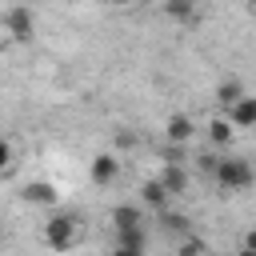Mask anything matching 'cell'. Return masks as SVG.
I'll return each instance as SVG.
<instances>
[{
  "label": "cell",
  "instance_id": "7c38bea8",
  "mask_svg": "<svg viewBox=\"0 0 256 256\" xmlns=\"http://www.w3.org/2000/svg\"><path fill=\"white\" fill-rule=\"evenodd\" d=\"M112 224L116 228H136V224H144V216H140L136 204H116L112 208Z\"/></svg>",
  "mask_w": 256,
  "mask_h": 256
},
{
  "label": "cell",
  "instance_id": "e0dca14e",
  "mask_svg": "<svg viewBox=\"0 0 256 256\" xmlns=\"http://www.w3.org/2000/svg\"><path fill=\"white\" fill-rule=\"evenodd\" d=\"M216 164H220V156H212V152L200 156V168H204V172H216Z\"/></svg>",
  "mask_w": 256,
  "mask_h": 256
},
{
  "label": "cell",
  "instance_id": "8992f818",
  "mask_svg": "<svg viewBox=\"0 0 256 256\" xmlns=\"http://www.w3.org/2000/svg\"><path fill=\"white\" fill-rule=\"evenodd\" d=\"M224 116H228L236 128H252V124H256V96H248V92H244V96H240Z\"/></svg>",
  "mask_w": 256,
  "mask_h": 256
},
{
  "label": "cell",
  "instance_id": "6da1fadb",
  "mask_svg": "<svg viewBox=\"0 0 256 256\" xmlns=\"http://www.w3.org/2000/svg\"><path fill=\"white\" fill-rule=\"evenodd\" d=\"M212 176H216L220 192H240V188H252L256 184V172H252V164L244 156H224Z\"/></svg>",
  "mask_w": 256,
  "mask_h": 256
},
{
  "label": "cell",
  "instance_id": "ba28073f",
  "mask_svg": "<svg viewBox=\"0 0 256 256\" xmlns=\"http://www.w3.org/2000/svg\"><path fill=\"white\" fill-rule=\"evenodd\" d=\"M168 196H172V192L164 188V180H160V176H152V180H144V184H140V200H144L148 208H156V212H164Z\"/></svg>",
  "mask_w": 256,
  "mask_h": 256
},
{
  "label": "cell",
  "instance_id": "3957f363",
  "mask_svg": "<svg viewBox=\"0 0 256 256\" xmlns=\"http://www.w3.org/2000/svg\"><path fill=\"white\" fill-rule=\"evenodd\" d=\"M144 248H148L144 224H136V228H116V252H120V256H140Z\"/></svg>",
  "mask_w": 256,
  "mask_h": 256
},
{
  "label": "cell",
  "instance_id": "277c9868",
  "mask_svg": "<svg viewBox=\"0 0 256 256\" xmlns=\"http://www.w3.org/2000/svg\"><path fill=\"white\" fill-rule=\"evenodd\" d=\"M4 28L12 32V40L28 44V40H32V12H28V8H8V16H4Z\"/></svg>",
  "mask_w": 256,
  "mask_h": 256
},
{
  "label": "cell",
  "instance_id": "44dd1931",
  "mask_svg": "<svg viewBox=\"0 0 256 256\" xmlns=\"http://www.w3.org/2000/svg\"><path fill=\"white\" fill-rule=\"evenodd\" d=\"M252 12H256V0H252Z\"/></svg>",
  "mask_w": 256,
  "mask_h": 256
},
{
  "label": "cell",
  "instance_id": "9a60e30c",
  "mask_svg": "<svg viewBox=\"0 0 256 256\" xmlns=\"http://www.w3.org/2000/svg\"><path fill=\"white\" fill-rule=\"evenodd\" d=\"M160 224H164V228H172V232H180L188 220H184V216H176V212H160Z\"/></svg>",
  "mask_w": 256,
  "mask_h": 256
},
{
  "label": "cell",
  "instance_id": "ffe728a7",
  "mask_svg": "<svg viewBox=\"0 0 256 256\" xmlns=\"http://www.w3.org/2000/svg\"><path fill=\"white\" fill-rule=\"evenodd\" d=\"M116 4H132V0H116Z\"/></svg>",
  "mask_w": 256,
  "mask_h": 256
},
{
  "label": "cell",
  "instance_id": "52a82bcc",
  "mask_svg": "<svg viewBox=\"0 0 256 256\" xmlns=\"http://www.w3.org/2000/svg\"><path fill=\"white\" fill-rule=\"evenodd\" d=\"M88 172H92V180H96V184H112V180L120 176V160H116L112 152H100V156L92 160V168H88Z\"/></svg>",
  "mask_w": 256,
  "mask_h": 256
},
{
  "label": "cell",
  "instance_id": "9c48e42d",
  "mask_svg": "<svg viewBox=\"0 0 256 256\" xmlns=\"http://www.w3.org/2000/svg\"><path fill=\"white\" fill-rule=\"evenodd\" d=\"M20 196H24L28 204H56V188H52L48 180H28Z\"/></svg>",
  "mask_w": 256,
  "mask_h": 256
},
{
  "label": "cell",
  "instance_id": "5b68a950",
  "mask_svg": "<svg viewBox=\"0 0 256 256\" xmlns=\"http://www.w3.org/2000/svg\"><path fill=\"white\" fill-rule=\"evenodd\" d=\"M192 132H196V124L184 112L168 116V124H164V140H172V144H192Z\"/></svg>",
  "mask_w": 256,
  "mask_h": 256
},
{
  "label": "cell",
  "instance_id": "7a4b0ae2",
  "mask_svg": "<svg viewBox=\"0 0 256 256\" xmlns=\"http://www.w3.org/2000/svg\"><path fill=\"white\" fill-rule=\"evenodd\" d=\"M76 236H80V228H76V216H68V212H56V216L44 224V240H48V248H56V252L72 248Z\"/></svg>",
  "mask_w": 256,
  "mask_h": 256
},
{
  "label": "cell",
  "instance_id": "30bf717a",
  "mask_svg": "<svg viewBox=\"0 0 256 256\" xmlns=\"http://www.w3.org/2000/svg\"><path fill=\"white\" fill-rule=\"evenodd\" d=\"M232 128H236V124H232L228 116H216V120L208 124V140H212L216 148H228V144H232Z\"/></svg>",
  "mask_w": 256,
  "mask_h": 256
},
{
  "label": "cell",
  "instance_id": "8fae6325",
  "mask_svg": "<svg viewBox=\"0 0 256 256\" xmlns=\"http://www.w3.org/2000/svg\"><path fill=\"white\" fill-rule=\"evenodd\" d=\"M160 180H164L168 192H184V188H188V172H184V164H164V168H160Z\"/></svg>",
  "mask_w": 256,
  "mask_h": 256
},
{
  "label": "cell",
  "instance_id": "d6986e66",
  "mask_svg": "<svg viewBox=\"0 0 256 256\" xmlns=\"http://www.w3.org/2000/svg\"><path fill=\"white\" fill-rule=\"evenodd\" d=\"M116 144H120V148H132V144H136V136H132V132H120V136H116Z\"/></svg>",
  "mask_w": 256,
  "mask_h": 256
},
{
  "label": "cell",
  "instance_id": "2e32d148",
  "mask_svg": "<svg viewBox=\"0 0 256 256\" xmlns=\"http://www.w3.org/2000/svg\"><path fill=\"white\" fill-rule=\"evenodd\" d=\"M180 252H184V256H192V252H208V244H204V240H196V236H188V240L180 244Z\"/></svg>",
  "mask_w": 256,
  "mask_h": 256
},
{
  "label": "cell",
  "instance_id": "5bb4252c",
  "mask_svg": "<svg viewBox=\"0 0 256 256\" xmlns=\"http://www.w3.org/2000/svg\"><path fill=\"white\" fill-rule=\"evenodd\" d=\"M164 12L172 20H192L196 16V0H164Z\"/></svg>",
  "mask_w": 256,
  "mask_h": 256
},
{
  "label": "cell",
  "instance_id": "ac0fdd59",
  "mask_svg": "<svg viewBox=\"0 0 256 256\" xmlns=\"http://www.w3.org/2000/svg\"><path fill=\"white\" fill-rule=\"evenodd\" d=\"M240 248H244V252H256V228H252V232H244V240H240Z\"/></svg>",
  "mask_w": 256,
  "mask_h": 256
},
{
  "label": "cell",
  "instance_id": "4fadbf2b",
  "mask_svg": "<svg viewBox=\"0 0 256 256\" xmlns=\"http://www.w3.org/2000/svg\"><path fill=\"white\" fill-rule=\"evenodd\" d=\"M240 96H244V88H240V80H224V84L216 88V100H220V108H224V112H228V108H232V104H236Z\"/></svg>",
  "mask_w": 256,
  "mask_h": 256
}]
</instances>
